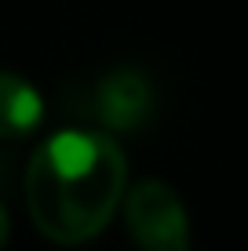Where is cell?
<instances>
[{"label":"cell","instance_id":"5b68a950","mask_svg":"<svg viewBox=\"0 0 248 251\" xmlns=\"http://www.w3.org/2000/svg\"><path fill=\"white\" fill-rule=\"evenodd\" d=\"M7 233H11V219H7V211H4V204H0V248L7 244Z\"/></svg>","mask_w":248,"mask_h":251},{"label":"cell","instance_id":"3957f363","mask_svg":"<svg viewBox=\"0 0 248 251\" xmlns=\"http://www.w3.org/2000/svg\"><path fill=\"white\" fill-rule=\"evenodd\" d=\"M95 117L110 131H139L153 117V88L142 69H110L95 88Z\"/></svg>","mask_w":248,"mask_h":251},{"label":"cell","instance_id":"7a4b0ae2","mask_svg":"<svg viewBox=\"0 0 248 251\" xmlns=\"http://www.w3.org/2000/svg\"><path fill=\"white\" fill-rule=\"evenodd\" d=\"M124 226L142 251H190V222L175 189L161 178H142L124 197Z\"/></svg>","mask_w":248,"mask_h":251},{"label":"cell","instance_id":"277c9868","mask_svg":"<svg viewBox=\"0 0 248 251\" xmlns=\"http://www.w3.org/2000/svg\"><path fill=\"white\" fill-rule=\"evenodd\" d=\"M44 102L37 88L15 73H0V138H26L37 131Z\"/></svg>","mask_w":248,"mask_h":251},{"label":"cell","instance_id":"6da1fadb","mask_svg":"<svg viewBox=\"0 0 248 251\" xmlns=\"http://www.w3.org/2000/svg\"><path fill=\"white\" fill-rule=\"evenodd\" d=\"M128 160L106 131H58L29 160L26 204L55 244L99 237L124 197Z\"/></svg>","mask_w":248,"mask_h":251}]
</instances>
